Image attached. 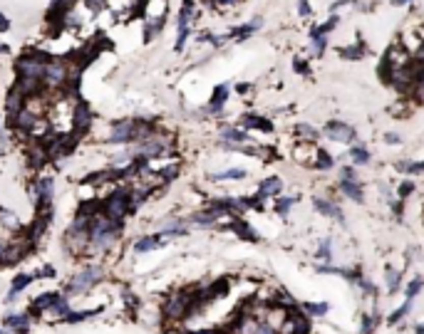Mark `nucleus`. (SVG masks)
Wrapping results in <instances>:
<instances>
[{"instance_id":"a18cd8bd","label":"nucleus","mask_w":424,"mask_h":334,"mask_svg":"<svg viewBox=\"0 0 424 334\" xmlns=\"http://www.w3.org/2000/svg\"><path fill=\"white\" fill-rule=\"evenodd\" d=\"M176 173H179V166H169V168H164V171H159V176H161L164 181H172Z\"/></svg>"},{"instance_id":"393cba45","label":"nucleus","mask_w":424,"mask_h":334,"mask_svg":"<svg viewBox=\"0 0 424 334\" xmlns=\"http://www.w3.org/2000/svg\"><path fill=\"white\" fill-rule=\"evenodd\" d=\"M238 178H246L243 168H229V171H221V173L211 176V181H238Z\"/></svg>"},{"instance_id":"4d7b16f0","label":"nucleus","mask_w":424,"mask_h":334,"mask_svg":"<svg viewBox=\"0 0 424 334\" xmlns=\"http://www.w3.org/2000/svg\"><path fill=\"white\" fill-rule=\"evenodd\" d=\"M417 334H424V324H419V327H417Z\"/></svg>"},{"instance_id":"f8f14e48","label":"nucleus","mask_w":424,"mask_h":334,"mask_svg":"<svg viewBox=\"0 0 424 334\" xmlns=\"http://www.w3.org/2000/svg\"><path fill=\"white\" fill-rule=\"evenodd\" d=\"M10 127H15L18 131H25V134H33V131L38 129V114L25 107V109L20 111L18 116L10 122Z\"/></svg>"},{"instance_id":"7c9ffc66","label":"nucleus","mask_w":424,"mask_h":334,"mask_svg":"<svg viewBox=\"0 0 424 334\" xmlns=\"http://www.w3.org/2000/svg\"><path fill=\"white\" fill-rule=\"evenodd\" d=\"M231 230H236L238 235H243L246 240H251V242L258 240V235H256V233H253V230H251V228H248V225H246L243 221H233V223H231Z\"/></svg>"},{"instance_id":"5fc2aeb1","label":"nucleus","mask_w":424,"mask_h":334,"mask_svg":"<svg viewBox=\"0 0 424 334\" xmlns=\"http://www.w3.org/2000/svg\"><path fill=\"white\" fill-rule=\"evenodd\" d=\"M394 5H407V3H412V0H392Z\"/></svg>"},{"instance_id":"ea45409f","label":"nucleus","mask_w":424,"mask_h":334,"mask_svg":"<svg viewBox=\"0 0 424 334\" xmlns=\"http://www.w3.org/2000/svg\"><path fill=\"white\" fill-rule=\"evenodd\" d=\"M424 287V280H412V282H409V285H407V292H405V297L407 299H414V297H417V292H419V290H422Z\"/></svg>"},{"instance_id":"a211bd4d","label":"nucleus","mask_w":424,"mask_h":334,"mask_svg":"<svg viewBox=\"0 0 424 334\" xmlns=\"http://www.w3.org/2000/svg\"><path fill=\"white\" fill-rule=\"evenodd\" d=\"M313 205H315V210H318V213H323V216H328V218H335V221H345V218H343V210H340V208H337V205L335 203H330V201H323V198H315V201H313Z\"/></svg>"},{"instance_id":"de8ad7c7","label":"nucleus","mask_w":424,"mask_h":334,"mask_svg":"<svg viewBox=\"0 0 424 334\" xmlns=\"http://www.w3.org/2000/svg\"><path fill=\"white\" fill-rule=\"evenodd\" d=\"M337 20H340V18H335V15H332V18H330L328 22H325V25H320V27H318V30H320V33H325V35H328L330 30H332V27H335V25H337Z\"/></svg>"},{"instance_id":"dca6fc26","label":"nucleus","mask_w":424,"mask_h":334,"mask_svg":"<svg viewBox=\"0 0 424 334\" xmlns=\"http://www.w3.org/2000/svg\"><path fill=\"white\" fill-rule=\"evenodd\" d=\"M35 280V275H30V272H20L18 278H13V285H10V292H8V297H5V302L10 305V302H15L18 299V295Z\"/></svg>"},{"instance_id":"c85d7f7f","label":"nucleus","mask_w":424,"mask_h":334,"mask_svg":"<svg viewBox=\"0 0 424 334\" xmlns=\"http://www.w3.org/2000/svg\"><path fill=\"white\" fill-rule=\"evenodd\" d=\"M221 136H223L226 141H231V144H243V141H248L246 131H241V129H231V127H226V129L221 131Z\"/></svg>"},{"instance_id":"412c9836","label":"nucleus","mask_w":424,"mask_h":334,"mask_svg":"<svg viewBox=\"0 0 424 334\" xmlns=\"http://www.w3.org/2000/svg\"><path fill=\"white\" fill-rule=\"evenodd\" d=\"M161 238H164L161 233H159V235H144L142 240L134 242V250H136V253H149V250H156V248L164 242Z\"/></svg>"},{"instance_id":"20e7f679","label":"nucleus","mask_w":424,"mask_h":334,"mask_svg":"<svg viewBox=\"0 0 424 334\" xmlns=\"http://www.w3.org/2000/svg\"><path fill=\"white\" fill-rule=\"evenodd\" d=\"M90 223H92V216L77 213V218L72 221V225L65 233V242H67L70 250L79 253L84 245H90Z\"/></svg>"},{"instance_id":"680f3d73","label":"nucleus","mask_w":424,"mask_h":334,"mask_svg":"<svg viewBox=\"0 0 424 334\" xmlns=\"http://www.w3.org/2000/svg\"><path fill=\"white\" fill-rule=\"evenodd\" d=\"M0 154H3V148H0Z\"/></svg>"},{"instance_id":"2f4dec72","label":"nucleus","mask_w":424,"mask_h":334,"mask_svg":"<svg viewBox=\"0 0 424 334\" xmlns=\"http://www.w3.org/2000/svg\"><path fill=\"white\" fill-rule=\"evenodd\" d=\"M365 52H367L365 45L357 42V45H352V47H343V50H340V57H345V59H360Z\"/></svg>"},{"instance_id":"79ce46f5","label":"nucleus","mask_w":424,"mask_h":334,"mask_svg":"<svg viewBox=\"0 0 424 334\" xmlns=\"http://www.w3.org/2000/svg\"><path fill=\"white\" fill-rule=\"evenodd\" d=\"M295 203V198L293 196H286V198H280L278 201V205H275V210H278V216H288V210H290V205Z\"/></svg>"},{"instance_id":"2eb2a0df","label":"nucleus","mask_w":424,"mask_h":334,"mask_svg":"<svg viewBox=\"0 0 424 334\" xmlns=\"http://www.w3.org/2000/svg\"><path fill=\"white\" fill-rule=\"evenodd\" d=\"M75 134H84V131L90 129V124H92V111H90V107L84 104V102H79L77 107H75Z\"/></svg>"},{"instance_id":"a878e982","label":"nucleus","mask_w":424,"mask_h":334,"mask_svg":"<svg viewBox=\"0 0 424 334\" xmlns=\"http://www.w3.org/2000/svg\"><path fill=\"white\" fill-rule=\"evenodd\" d=\"M99 312H102V307H97V310H82V312H70V315L65 317L62 322L75 324V322H84V319H90V317H97Z\"/></svg>"},{"instance_id":"f704fd0d","label":"nucleus","mask_w":424,"mask_h":334,"mask_svg":"<svg viewBox=\"0 0 424 334\" xmlns=\"http://www.w3.org/2000/svg\"><path fill=\"white\" fill-rule=\"evenodd\" d=\"M295 131H298V136H303L305 141H315V139H318V131L313 129L310 124H298Z\"/></svg>"},{"instance_id":"473e14b6","label":"nucleus","mask_w":424,"mask_h":334,"mask_svg":"<svg viewBox=\"0 0 424 334\" xmlns=\"http://www.w3.org/2000/svg\"><path fill=\"white\" fill-rule=\"evenodd\" d=\"M350 156H352V161H355L357 166L370 164V151H367L365 146H352V148H350Z\"/></svg>"},{"instance_id":"cd10ccee","label":"nucleus","mask_w":424,"mask_h":334,"mask_svg":"<svg viewBox=\"0 0 424 334\" xmlns=\"http://www.w3.org/2000/svg\"><path fill=\"white\" fill-rule=\"evenodd\" d=\"M310 45H313V50L320 55V52L325 50V45H328V35H325V33H320V30L315 27V30L310 33Z\"/></svg>"},{"instance_id":"4be33fe9","label":"nucleus","mask_w":424,"mask_h":334,"mask_svg":"<svg viewBox=\"0 0 424 334\" xmlns=\"http://www.w3.org/2000/svg\"><path fill=\"white\" fill-rule=\"evenodd\" d=\"M70 312H72V310H70V302H67V297H62V295H60L58 302H55V305L47 310V315L52 317V319H60V322H62V319H65L67 315H70Z\"/></svg>"},{"instance_id":"1a4fd4ad","label":"nucleus","mask_w":424,"mask_h":334,"mask_svg":"<svg viewBox=\"0 0 424 334\" xmlns=\"http://www.w3.org/2000/svg\"><path fill=\"white\" fill-rule=\"evenodd\" d=\"M65 82H67V67H65V62L62 59H47V65H45V84L52 87V89H58Z\"/></svg>"},{"instance_id":"9b49d317","label":"nucleus","mask_w":424,"mask_h":334,"mask_svg":"<svg viewBox=\"0 0 424 334\" xmlns=\"http://www.w3.org/2000/svg\"><path fill=\"white\" fill-rule=\"evenodd\" d=\"M325 136L332 139V141H345L347 144V141L355 139V129L345 122H330V124H325Z\"/></svg>"},{"instance_id":"f3484780","label":"nucleus","mask_w":424,"mask_h":334,"mask_svg":"<svg viewBox=\"0 0 424 334\" xmlns=\"http://www.w3.org/2000/svg\"><path fill=\"white\" fill-rule=\"evenodd\" d=\"M5 109H8V116H10V122L18 116L20 111L25 109V97L18 92V89H13V92L8 94V99H5Z\"/></svg>"},{"instance_id":"13d9d810","label":"nucleus","mask_w":424,"mask_h":334,"mask_svg":"<svg viewBox=\"0 0 424 334\" xmlns=\"http://www.w3.org/2000/svg\"><path fill=\"white\" fill-rule=\"evenodd\" d=\"M0 334H15V332H10V329H0Z\"/></svg>"},{"instance_id":"5701e85b","label":"nucleus","mask_w":424,"mask_h":334,"mask_svg":"<svg viewBox=\"0 0 424 334\" xmlns=\"http://www.w3.org/2000/svg\"><path fill=\"white\" fill-rule=\"evenodd\" d=\"M340 188H343V193H345L347 198H352L355 203L362 201V186L357 184V181H345V178H340Z\"/></svg>"},{"instance_id":"f03ea898","label":"nucleus","mask_w":424,"mask_h":334,"mask_svg":"<svg viewBox=\"0 0 424 334\" xmlns=\"http://www.w3.org/2000/svg\"><path fill=\"white\" fill-rule=\"evenodd\" d=\"M119 230H122V223L109 221L102 210L95 213L90 223V248L97 253H107L119 240Z\"/></svg>"},{"instance_id":"bf43d9fd","label":"nucleus","mask_w":424,"mask_h":334,"mask_svg":"<svg viewBox=\"0 0 424 334\" xmlns=\"http://www.w3.org/2000/svg\"><path fill=\"white\" fill-rule=\"evenodd\" d=\"M191 334H216V332H191Z\"/></svg>"},{"instance_id":"72a5a7b5","label":"nucleus","mask_w":424,"mask_h":334,"mask_svg":"<svg viewBox=\"0 0 424 334\" xmlns=\"http://www.w3.org/2000/svg\"><path fill=\"white\" fill-rule=\"evenodd\" d=\"M315 258L325 260V262L332 260V238H323V242H320V248H318V255H315Z\"/></svg>"},{"instance_id":"f257e3e1","label":"nucleus","mask_w":424,"mask_h":334,"mask_svg":"<svg viewBox=\"0 0 424 334\" xmlns=\"http://www.w3.org/2000/svg\"><path fill=\"white\" fill-rule=\"evenodd\" d=\"M45 65L47 59L42 55H22L15 62V70H18V89L22 97H30L35 94L45 84Z\"/></svg>"},{"instance_id":"49530a36","label":"nucleus","mask_w":424,"mask_h":334,"mask_svg":"<svg viewBox=\"0 0 424 334\" xmlns=\"http://www.w3.org/2000/svg\"><path fill=\"white\" fill-rule=\"evenodd\" d=\"M340 178H345V181H357V176H355V168L352 166H345L340 171Z\"/></svg>"},{"instance_id":"4468645a","label":"nucleus","mask_w":424,"mask_h":334,"mask_svg":"<svg viewBox=\"0 0 424 334\" xmlns=\"http://www.w3.org/2000/svg\"><path fill=\"white\" fill-rule=\"evenodd\" d=\"M60 292H42V295H38L35 299H33V305H30V312L27 315L30 317H40L42 312H47L55 302H58Z\"/></svg>"},{"instance_id":"37998d69","label":"nucleus","mask_w":424,"mask_h":334,"mask_svg":"<svg viewBox=\"0 0 424 334\" xmlns=\"http://www.w3.org/2000/svg\"><path fill=\"white\" fill-rule=\"evenodd\" d=\"M33 275H35V278H42V280H50V278H55V267H52V265H42V267H40V270H35V272H33Z\"/></svg>"},{"instance_id":"09e8293b","label":"nucleus","mask_w":424,"mask_h":334,"mask_svg":"<svg viewBox=\"0 0 424 334\" xmlns=\"http://www.w3.org/2000/svg\"><path fill=\"white\" fill-rule=\"evenodd\" d=\"M412 191H414V184H412V181L402 184V186H400V198H407V196H409Z\"/></svg>"},{"instance_id":"4c0bfd02","label":"nucleus","mask_w":424,"mask_h":334,"mask_svg":"<svg viewBox=\"0 0 424 334\" xmlns=\"http://www.w3.org/2000/svg\"><path fill=\"white\" fill-rule=\"evenodd\" d=\"M385 282H387V292H397V287H400V272H394V270H387Z\"/></svg>"},{"instance_id":"7ed1b4c3","label":"nucleus","mask_w":424,"mask_h":334,"mask_svg":"<svg viewBox=\"0 0 424 334\" xmlns=\"http://www.w3.org/2000/svg\"><path fill=\"white\" fill-rule=\"evenodd\" d=\"M102 213L109 221L122 223L127 213H132V191L129 188H117L115 193H109L102 203Z\"/></svg>"},{"instance_id":"e433bc0d","label":"nucleus","mask_w":424,"mask_h":334,"mask_svg":"<svg viewBox=\"0 0 424 334\" xmlns=\"http://www.w3.org/2000/svg\"><path fill=\"white\" fill-rule=\"evenodd\" d=\"M377 322H380V315H377V312H375V315H365L360 334H372V329H375V324H377Z\"/></svg>"},{"instance_id":"9d476101","label":"nucleus","mask_w":424,"mask_h":334,"mask_svg":"<svg viewBox=\"0 0 424 334\" xmlns=\"http://www.w3.org/2000/svg\"><path fill=\"white\" fill-rule=\"evenodd\" d=\"M169 148V141L166 139H161V136H149V139H144V141H139V146L136 151L142 154V156H147V159H156V156H161L164 151Z\"/></svg>"},{"instance_id":"603ef678","label":"nucleus","mask_w":424,"mask_h":334,"mask_svg":"<svg viewBox=\"0 0 424 334\" xmlns=\"http://www.w3.org/2000/svg\"><path fill=\"white\" fill-rule=\"evenodd\" d=\"M8 27H10V22H8V18H5V15L0 13V33H5Z\"/></svg>"},{"instance_id":"864d4df0","label":"nucleus","mask_w":424,"mask_h":334,"mask_svg":"<svg viewBox=\"0 0 424 334\" xmlns=\"http://www.w3.org/2000/svg\"><path fill=\"white\" fill-rule=\"evenodd\" d=\"M295 72H300V74H308L310 70H308V65H303V62H295Z\"/></svg>"},{"instance_id":"8fccbe9b","label":"nucleus","mask_w":424,"mask_h":334,"mask_svg":"<svg viewBox=\"0 0 424 334\" xmlns=\"http://www.w3.org/2000/svg\"><path fill=\"white\" fill-rule=\"evenodd\" d=\"M298 13L305 18V15H310V5H308V0H298Z\"/></svg>"},{"instance_id":"0eeeda50","label":"nucleus","mask_w":424,"mask_h":334,"mask_svg":"<svg viewBox=\"0 0 424 334\" xmlns=\"http://www.w3.org/2000/svg\"><path fill=\"white\" fill-rule=\"evenodd\" d=\"M35 196H38V213H52V198H55V181L50 176H42L35 181Z\"/></svg>"},{"instance_id":"aec40b11","label":"nucleus","mask_w":424,"mask_h":334,"mask_svg":"<svg viewBox=\"0 0 424 334\" xmlns=\"http://www.w3.org/2000/svg\"><path fill=\"white\" fill-rule=\"evenodd\" d=\"M193 18V0H186L184 5H181V10H179V20H176V25H179V33H189V22Z\"/></svg>"},{"instance_id":"ddd939ff","label":"nucleus","mask_w":424,"mask_h":334,"mask_svg":"<svg viewBox=\"0 0 424 334\" xmlns=\"http://www.w3.org/2000/svg\"><path fill=\"white\" fill-rule=\"evenodd\" d=\"M30 322H33V317L30 315H18V312H10V315H5V329H10V332L15 334H27L30 332Z\"/></svg>"},{"instance_id":"58836bf2","label":"nucleus","mask_w":424,"mask_h":334,"mask_svg":"<svg viewBox=\"0 0 424 334\" xmlns=\"http://www.w3.org/2000/svg\"><path fill=\"white\" fill-rule=\"evenodd\" d=\"M328 305H325V302H323V305H313V302H308V305H305V312H308V315H313V317H325L328 315Z\"/></svg>"},{"instance_id":"052dcab7","label":"nucleus","mask_w":424,"mask_h":334,"mask_svg":"<svg viewBox=\"0 0 424 334\" xmlns=\"http://www.w3.org/2000/svg\"><path fill=\"white\" fill-rule=\"evenodd\" d=\"M0 141H5V136H3V129H0Z\"/></svg>"},{"instance_id":"c756f323","label":"nucleus","mask_w":424,"mask_h":334,"mask_svg":"<svg viewBox=\"0 0 424 334\" xmlns=\"http://www.w3.org/2000/svg\"><path fill=\"white\" fill-rule=\"evenodd\" d=\"M278 191H280V178H266V181L261 184V193H258V196L268 198V196H275Z\"/></svg>"},{"instance_id":"39448f33","label":"nucleus","mask_w":424,"mask_h":334,"mask_svg":"<svg viewBox=\"0 0 424 334\" xmlns=\"http://www.w3.org/2000/svg\"><path fill=\"white\" fill-rule=\"evenodd\" d=\"M193 297H196V292H189V290H181V292H174L172 297H166L164 317L166 319H186V317H191Z\"/></svg>"},{"instance_id":"6ab92c4d","label":"nucleus","mask_w":424,"mask_h":334,"mask_svg":"<svg viewBox=\"0 0 424 334\" xmlns=\"http://www.w3.org/2000/svg\"><path fill=\"white\" fill-rule=\"evenodd\" d=\"M226 99H229V84H218V87L213 89V97H211V104H209V111H211V114H218V111L223 109Z\"/></svg>"},{"instance_id":"6e6d98bb","label":"nucleus","mask_w":424,"mask_h":334,"mask_svg":"<svg viewBox=\"0 0 424 334\" xmlns=\"http://www.w3.org/2000/svg\"><path fill=\"white\" fill-rule=\"evenodd\" d=\"M221 5H233V3H238V0H218Z\"/></svg>"},{"instance_id":"3c124183","label":"nucleus","mask_w":424,"mask_h":334,"mask_svg":"<svg viewBox=\"0 0 424 334\" xmlns=\"http://www.w3.org/2000/svg\"><path fill=\"white\" fill-rule=\"evenodd\" d=\"M385 141L387 144H400L402 139H400V134H392V131H389V134H385Z\"/></svg>"},{"instance_id":"423d86ee","label":"nucleus","mask_w":424,"mask_h":334,"mask_svg":"<svg viewBox=\"0 0 424 334\" xmlns=\"http://www.w3.org/2000/svg\"><path fill=\"white\" fill-rule=\"evenodd\" d=\"M102 280V267L99 265H87L84 270H79L75 278L67 282V295H84Z\"/></svg>"},{"instance_id":"a19ab883","label":"nucleus","mask_w":424,"mask_h":334,"mask_svg":"<svg viewBox=\"0 0 424 334\" xmlns=\"http://www.w3.org/2000/svg\"><path fill=\"white\" fill-rule=\"evenodd\" d=\"M332 156H330L328 151H318V161H315V166L318 168H332Z\"/></svg>"},{"instance_id":"c9c22d12","label":"nucleus","mask_w":424,"mask_h":334,"mask_svg":"<svg viewBox=\"0 0 424 334\" xmlns=\"http://www.w3.org/2000/svg\"><path fill=\"white\" fill-rule=\"evenodd\" d=\"M409 307H412V299H407V302L402 305V307H400V310H394L392 315L387 317V322H389V324H397V322H400V319H402V317L409 312Z\"/></svg>"},{"instance_id":"c03bdc74","label":"nucleus","mask_w":424,"mask_h":334,"mask_svg":"<svg viewBox=\"0 0 424 334\" xmlns=\"http://www.w3.org/2000/svg\"><path fill=\"white\" fill-rule=\"evenodd\" d=\"M253 334H278V329L273 324H268V322H258V327H256Z\"/></svg>"},{"instance_id":"b1692460","label":"nucleus","mask_w":424,"mask_h":334,"mask_svg":"<svg viewBox=\"0 0 424 334\" xmlns=\"http://www.w3.org/2000/svg\"><path fill=\"white\" fill-rule=\"evenodd\" d=\"M241 127H246V129H261V131H273V124H270L268 119H261V116H243V122H241Z\"/></svg>"},{"instance_id":"bb28decb","label":"nucleus","mask_w":424,"mask_h":334,"mask_svg":"<svg viewBox=\"0 0 424 334\" xmlns=\"http://www.w3.org/2000/svg\"><path fill=\"white\" fill-rule=\"evenodd\" d=\"M261 25H263V20H261V18H253L251 22H248V25H243V27L233 30L231 35H233V37H238V40H246V37L251 35V33H256V30H258Z\"/></svg>"},{"instance_id":"6e6552de","label":"nucleus","mask_w":424,"mask_h":334,"mask_svg":"<svg viewBox=\"0 0 424 334\" xmlns=\"http://www.w3.org/2000/svg\"><path fill=\"white\" fill-rule=\"evenodd\" d=\"M109 144H129V141H136V122L134 119H122L112 124V131H109Z\"/></svg>"}]
</instances>
